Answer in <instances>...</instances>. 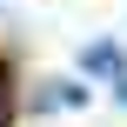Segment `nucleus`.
<instances>
[{
	"instance_id": "2",
	"label": "nucleus",
	"mask_w": 127,
	"mask_h": 127,
	"mask_svg": "<svg viewBox=\"0 0 127 127\" xmlns=\"http://www.w3.org/2000/svg\"><path fill=\"white\" fill-rule=\"evenodd\" d=\"M121 107H127V80H121Z\"/></svg>"
},
{
	"instance_id": "1",
	"label": "nucleus",
	"mask_w": 127,
	"mask_h": 127,
	"mask_svg": "<svg viewBox=\"0 0 127 127\" xmlns=\"http://www.w3.org/2000/svg\"><path fill=\"white\" fill-rule=\"evenodd\" d=\"M80 74H100V80H121V47L114 40H94L80 54Z\"/></svg>"
}]
</instances>
